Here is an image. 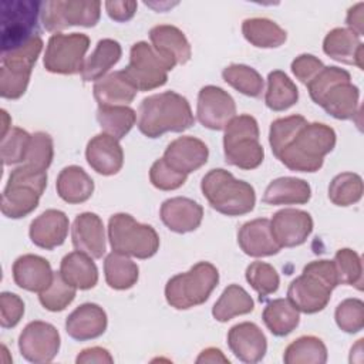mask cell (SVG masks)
<instances>
[{"instance_id": "f6af8a7d", "label": "cell", "mask_w": 364, "mask_h": 364, "mask_svg": "<svg viewBox=\"0 0 364 364\" xmlns=\"http://www.w3.org/2000/svg\"><path fill=\"white\" fill-rule=\"evenodd\" d=\"M307 124V119L303 115H290L284 118H277L270 124L269 131V144L272 146V152L277 156L296 136L303 125Z\"/></svg>"}, {"instance_id": "680465c9", "label": "cell", "mask_w": 364, "mask_h": 364, "mask_svg": "<svg viewBox=\"0 0 364 364\" xmlns=\"http://www.w3.org/2000/svg\"><path fill=\"white\" fill-rule=\"evenodd\" d=\"M364 3L360 1L354 6H351L347 11V17H346V23L348 26V28L351 31H354L357 36H363L364 33Z\"/></svg>"}, {"instance_id": "c3c4849f", "label": "cell", "mask_w": 364, "mask_h": 364, "mask_svg": "<svg viewBox=\"0 0 364 364\" xmlns=\"http://www.w3.org/2000/svg\"><path fill=\"white\" fill-rule=\"evenodd\" d=\"M351 81V75L347 70L336 67V65H328L324 68L307 84V90L310 94V98L316 102L320 104L323 97L331 90L334 85Z\"/></svg>"}, {"instance_id": "d4e9b609", "label": "cell", "mask_w": 364, "mask_h": 364, "mask_svg": "<svg viewBox=\"0 0 364 364\" xmlns=\"http://www.w3.org/2000/svg\"><path fill=\"white\" fill-rule=\"evenodd\" d=\"M237 243L243 253L252 257L273 256L282 249L273 239L270 220L266 218H259L243 223L237 232Z\"/></svg>"}, {"instance_id": "60d3db41", "label": "cell", "mask_w": 364, "mask_h": 364, "mask_svg": "<svg viewBox=\"0 0 364 364\" xmlns=\"http://www.w3.org/2000/svg\"><path fill=\"white\" fill-rule=\"evenodd\" d=\"M222 77L230 87L247 97L257 98L263 92L264 82L262 75L246 64H230L225 67Z\"/></svg>"}, {"instance_id": "7402d4cb", "label": "cell", "mask_w": 364, "mask_h": 364, "mask_svg": "<svg viewBox=\"0 0 364 364\" xmlns=\"http://www.w3.org/2000/svg\"><path fill=\"white\" fill-rule=\"evenodd\" d=\"M70 222L64 212L58 209H47L38 215L28 229L31 242L46 250L61 246L68 235Z\"/></svg>"}, {"instance_id": "83f0119b", "label": "cell", "mask_w": 364, "mask_h": 364, "mask_svg": "<svg viewBox=\"0 0 364 364\" xmlns=\"http://www.w3.org/2000/svg\"><path fill=\"white\" fill-rule=\"evenodd\" d=\"M92 91L98 105H128L138 92L122 70L109 73L95 81Z\"/></svg>"}, {"instance_id": "44dd1931", "label": "cell", "mask_w": 364, "mask_h": 364, "mask_svg": "<svg viewBox=\"0 0 364 364\" xmlns=\"http://www.w3.org/2000/svg\"><path fill=\"white\" fill-rule=\"evenodd\" d=\"M161 220L176 233H188L199 228L203 218V208L193 199L176 196L161 205Z\"/></svg>"}, {"instance_id": "ffe728a7", "label": "cell", "mask_w": 364, "mask_h": 364, "mask_svg": "<svg viewBox=\"0 0 364 364\" xmlns=\"http://www.w3.org/2000/svg\"><path fill=\"white\" fill-rule=\"evenodd\" d=\"M71 240L77 250L92 259H101L105 253V230L101 218L92 212L80 213L71 228Z\"/></svg>"}, {"instance_id": "cb8c5ba5", "label": "cell", "mask_w": 364, "mask_h": 364, "mask_svg": "<svg viewBox=\"0 0 364 364\" xmlns=\"http://www.w3.org/2000/svg\"><path fill=\"white\" fill-rule=\"evenodd\" d=\"M11 272L13 280L18 287L36 293L46 290L54 277V272L51 270L48 260L31 253L17 257L13 263Z\"/></svg>"}, {"instance_id": "bcb514c9", "label": "cell", "mask_w": 364, "mask_h": 364, "mask_svg": "<svg viewBox=\"0 0 364 364\" xmlns=\"http://www.w3.org/2000/svg\"><path fill=\"white\" fill-rule=\"evenodd\" d=\"M246 280L259 293L260 300L277 291L280 284L276 269L272 264L260 260L252 262L246 267Z\"/></svg>"}, {"instance_id": "816d5d0a", "label": "cell", "mask_w": 364, "mask_h": 364, "mask_svg": "<svg viewBox=\"0 0 364 364\" xmlns=\"http://www.w3.org/2000/svg\"><path fill=\"white\" fill-rule=\"evenodd\" d=\"M188 175L171 168L162 158L156 159L149 169L151 183L161 191H173L186 182Z\"/></svg>"}, {"instance_id": "9a60e30c", "label": "cell", "mask_w": 364, "mask_h": 364, "mask_svg": "<svg viewBox=\"0 0 364 364\" xmlns=\"http://www.w3.org/2000/svg\"><path fill=\"white\" fill-rule=\"evenodd\" d=\"M270 230L280 247L300 246L313 230V219L306 210L284 208L273 215Z\"/></svg>"}, {"instance_id": "4fadbf2b", "label": "cell", "mask_w": 364, "mask_h": 364, "mask_svg": "<svg viewBox=\"0 0 364 364\" xmlns=\"http://www.w3.org/2000/svg\"><path fill=\"white\" fill-rule=\"evenodd\" d=\"M60 333L53 324L34 320L30 321L20 333L18 350L30 363H50L60 350Z\"/></svg>"}, {"instance_id": "f5cc1de1", "label": "cell", "mask_w": 364, "mask_h": 364, "mask_svg": "<svg viewBox=\"0 0 364 364\" xmlns=\"http://www.w3.org/2000/svg\"><path fill=\"white\" fill-rule=\"evenodd\" d=\"M24 314V301L10 291L0 294V324L3 328H11L18 324Z\"/></svg>"}, {"instance_id": "1f68e13d", "label": "cell", "mask_w": 364, "mask_h": 364, "mask_svg": "<svg viewBox=\"0 0 364 364\" xmlns=\"http://www.w3.org/2000/svg\"><path fill=\"white\" fill-rule=\"evenodd\" d=\"M360 90L351 81L334 85L318 104L336 119H353L358 109Z\"/></svg>"}, {"instance_id": "7dc6e473", "label": "cell", "mask_w": 364, "mask_h": 364, "mask_svg": "<svg viewBox=\"0 0 364 364\" xmlns=\"http://www.w3.org/2000/svg\"><path fill=\"white\" fill-rule=\"evenodd\" d=\"M30 139L31 135L27 131L18 127H11L10 131L1 138L0 155L3 164L16 165L26 161Z\"/></svg>"}, {"instance_id": "91938a15", "label": "cell", "mask_w": 364, "mask_h": 364, "mask_svg": "<svg viewBox=\"0 0 364 364\" xmlns=\"http://www.w3.org/2000/svg\"><path fill=\"white\" fill-rule=\"evenodd\" d=\"M196 363L200 364V363H225V364H229V358L223 355V353L219 350V348H215V347H209V348H205L199 357L196 358Z\"/></svg>"}, {"instance_id": "94428289", "label": "cell", "mask_w": 364, "mask_h": 364, "mask_svg": "<svg viewBox=\"0 0 364 364\" xmlns=\"http://www.w3.org/2000/svg\"><path fill=\"white\" fill-rule=\"evenodd\" d=\"M11 128V118L9 117L6 109H1V138L10 131Z\"/></svg>"}, {"instance_id": "d6986e66", "label": "cell", "mask_w": 364, "mask_h": 364, "mask_svg": "<svg viewBox=\"0 0 364 364\" xmlns=\"http://www.w3.org/2000/svg\"><path fill=\"white\" fill-rule=\"evenodd\" d=\"M88 165L100 175H115L124 165V151L118 139L102 132L92 136L85 148Z\"/></svg>"}, {"instance_id": "7bdbcfd3", "label": "cell", "mask_w": 364, "mask_h": 364, "mask_svg": "<svg viewBox=\"0 0 364 364\" xmlns=\"http://www.w3.org/2000/svg\"><path fill=\"white\" fill-rule=\"evenodd\" d=\"M333 262L337 272L338 284L354 286L357 290L363 289V263L357 252L343 247L336 252Z\"/></svg>"}, {"instance_id": "d6a6232c", "label": "cell", "mask_w": 364, "mask_h": 364, "mask_svg": "<svg viewBox=\"0 0 364 364\" xmlns=\"http://www.w3.org/2000/svg\"><path fill=\"white\" fill-rule=\"evenodd\" d=\"M40 196L30 186L7 182L1 193V213L10 219L24 218L38 206Z\"/></svg>"}, {"instance_id": "9f6ffc18", "label": "cell", "mask_w": 364, "mask_h": 364, "mask_svg": "<svg viewBox=\"0 0 364 364\" xmlns=\"http://www.w3.org/2000/svg\"><path fill=\"white\" fill-rule=\"evenodd\" d=\"M108 16L115 20V21H128L129 18L134 17L138 3L136 1H114V0H108L104 3Z\"/></svg>"}, {"instance_id": "603a6c76", "label": "cell", "mask_w": 364, "mask_h": 364, "mask_svg": "<svg viewBox=\"0 0 364 364\" xmlns=\"http://www.w3.org/2000/svg\"><path fill=\"white\" fill-rule=\"evenodd\" d=\"M107 313L101 306L95 303H84L65 318V331L71 338L85 341L102 336L107 330Z\"/></svg>"}, {"instance_id": "6da1fadb", "label": "cell", "mask_w": 364, "mask_h": 364, "mask_svg": "<svg viewBox=\"0 0 364 364\" xmlns=\"http://www.w3.org/2000/svg\"><path fill=\"white\" fill-rule=\"evenodd\" d=\"M193 124L188 100L175 91L148 95L138 107V128L148 138H158L165 132H182Z\"/></svg>"}, {"instance_id": "b9f144b4", "label": "cell", "mask_w": 364, "mask_h": 364, "mask_svg": "<svg viewBox=\"0 0 364 364\" xmlns=\"http://www.w3.org/2000/svg\"><path fill=\"white\" fill-rule=\"evenodd\" d=\"M363 196V179L354 172L336 175L328 185V198L337 206H350Z\"/></svg>"}, {"instance_id": "ac0fdd59", "label": "cell", "mask_w": 364, "mask_h": 364, "mask_svg": "<svg viewBox=\"0 0 364 364\" xmlns=\"http://www.w3.org/2000/svg\"><path fill=\"white\" fill-rule=\"evenodd\" d=\"M228 346L236 358L249 364L260 361L267 351L266 336L250 321L235 324L229 330Z\"/></svg>"}, {"instance_id": "6f0895ef", "label": "cell", "mask_w": 364, "mask_h": 364, "mask_svg": "<svg viewBox=\"0 0 364 364\" xmlns=\"http://www.w3.org/2000/svg\"><path fill=\"white\" fill-rule=\"evenodd\" d=\"M75 363L77 364H111L114 363V358L112 355L109 354V351L107 348H102V347H90V348H85L82 350L77 358H75Z\"/></svg>"}, {"instance_id": "74e56055", "label": "cell", "mask_w": 364, "mask_h": 364, "mask_svg": "<svg viewBox=\"0 0 364 364\" xmlns=\"http://www.w3.org/2000/svg\"><path fill=\"white\" fill-rule=\"evenodd\" d=\"M105 282L111 289L127 290L132 287L139 276V269L129 256L111 252L104 260Z\"/></svg>"}, {"instance_id": "52a82bcc", "label": "cell", "mask_w": 364, "mask_h": 364, "mask_svg": "<svg viewBox=\"0 0 364 364\" xmlns=\"http://www.w3.org/2000/svg\"><path fill=\"white\" fill-rule=\"evenodd\" d=\"M112 252L136 259L152 257L159 249V236L151 225L136 222L128 213H115L108 220Z\"/></svg>"}, {"instance_id": "7a4b0ae2", "label": "cell", "mask_w": 364, "mask_h": 364, "mask_svg": "<svg viewBox=\"0 0 364 364\" xmlns=\"http://www.w3.org/2000/svg\"><path fill=\"white\" fill-rule=\"evenodd\" d=\"M336 139L330 125L307 122L276 158L290 171L316 172L323 166L324 156L336 146Z\"/></svg>"}, {"instance_id": "f907efd6", "label": "cell", "mask_w": 364, "mask_h": 364, "mask_svg": "<svg viewBox=\"0 0 364 364\" xmlns=\"http://www.w3.org/2000/svg\"><path fill=\"white\" fill-rule=\"evenodd\" d=\"M53 156H54L53 138L43 131L34 132L31 135L24 162L37 169L47 171L53 162Z\"/></svg>"}, {"instance_id": "f546056e", "label": "cell", "mask_w": 364, "mask_h": 364, "mask_svg": "<svg viewBox=\"0 0 364 364\" xmlns=\"http://www.w3.org/2000/svg\"><path fill=\"white\" fill-rule=\"evenodd\" d=\"M55 188L58 196L67 203H82L94 192V181L80 166L70 165L60 171Z\"/></svg>"}, {"instance_id": "ee69618b", "label": "cell", "mask_w": 364, "mask_h": 364, "mask_svg": "<svg viewBox=\"0 0 364 364\" xmlns=\"http://www.w3.org/2000/svg\"><path fill=\"white\" fill-rule=\"evenodd\" d=\"M77 289L67 283L60 272H54L51 284L38 293L41 306L48 311H61L75 299Z\"/></svg>"}, {"instance_id": "484cf974", "label": "cell", "mask_w": 364, "mask_h": 364, "mask_svg": "<svg viewBox=\"0 0 364 364\" xmlns=\"http://www.w3.org/2000/svg\"><path fill=\"white\" fill-rule=\"evenodd\" d=\"M323 51L333 60L357 65L364 70L363 65V43L350 28L336 27L330 30L323 40Z\"/></svg>"}, {"instance_id": "f1b7e54d", "label": "cell", "mask_w": 364, "mask_h": 364, "mask_svg": "<svg viewBox=\"0 0 364 364\" xmlns=\"http://www.w3.org/2000/svg\"><path fill=\"white\" fill-rule=\"evenodd\" d=\"M60 273L67 283L80 290L92 289L98 282V269L92 257L80 250L70 252L61 259Z\"/></svg>"}, {"instance_id": "f35d334b", "label": "cell", "mask_w": 364, "mask_h": 364, "mask_svg": "<svg viewBox=\"0 0 364 364\" xmlns=\"http://www.w3.org/2000/svg\"><path fill=\"white\" fill-rule=\"evenodd\" d=\"M97 121L105 134L119 141L135 125L136 114L128 105H98Z\"/></svg>"}, {"instance_id": "5b68a950", "label": "cell", "mask_w": 364, "mask_h": 364, "mask_svg": "<svg viewBox=\"0 0 364 364\" xmlns=\"http://www.w3.org/2000/svg\"><path fill=\"white\" fill-rule=\"evenodd\" d=\"M219 283V272L209 262H198L188 272L175 274L165 286L168 304L186 310L203 304Z\"/></svg>"}, {"instance_id": "4316f807", "label": "cell", "mask_w": 364, "mask_h": 364, "mask_svg": "<svg viewBox=\"0 0 364 364\" xmlns=\"http://www.w3.org/2000/svg\"><path fill=\"white\" fill-rule=\"evenodd\" d=\"M311 198V188L307 181L294 176H282L273 179L262 200L267 205H303Z\"/></svg>"}, {"instance_id": "db71d44e", "label": "cell", "mask_w": 364, "mask_h": 364, "mask_svg": "<svg viewBox=\"0 0 364 364\" xmlns=\"http://www.w3.org/2000/svg\"><path fill=\"white\" fill-rule=\"evenodd\" d=\"M11 183H21L26 186H30L36 189L40 195H43L46 186H47V171L37 169L31 165H20L16 169L10 172L9 181Z\"/></svg>"}, {"instance_id": "30bf717a", "label": "cell", "mask_w": 364, "mask_h": 364, "mask_svg": "<svg viewBox=\"0 0 364 364\" xmlns=\"http://www.w3.org/2000/svg\"><path fill=\"white\" fill-rule=\"evenodd\" d=\"M88 48L90 37L84 33H54L47 41L43 64L47 71L54 74L81 73Z\"/></svg>"}, {"instance_id": "e575fe53", "label": "cell", "mask_w": 364, "mask_h": 364, "mask_svg": "<svg viewBox=\"0 0 364 364\" xmlns=\"http://www.w3.org/2000/svg\"><path fill=\"white\" fill-rule=\"evenodd\" d=\"M262 318L273 336L290 334L300 323V311L287 299H274L263 310Z\"/></svg>"}, {"instance_id": "9c48e42d", "label": "cell", "mask_w": 364, "mask_h": 364, "mask_svg": "<svg viewBox=\"0 0 364 364\" xmlns=\"http://www.w3.org/2000/svg\"><path fill=\"white\" fill-rule=\"evenodd\" d=\"M41 6V1L34 0L1 1V53L17 48L38 36Z\"/></svg>"}, {"instance_id": "681fc988", "label": "cell", "mask_w": 364, "mask_h": 364, "mask_svg": "<svg viewBox=\"0 0 364 364\" xmlns=\"http://www.w3.org/2000/svg\"><path fill=\"white\" fill-rule=\"evenodd\" d=\"M337 326L346 333H358L364 327V303L360 299L343 300L334 311Z\"/></svg>"}, {"instance_id": "8fae6325", "label": "cell", "mask_w": 364, "mask_h": 364, "mask_svg": "<svg viewBox=\"0 0 364 364\" xmlns=\"http://www.w3.org/2000/svg\"><path fill=\"white\" fill-rule=\"evenodd\" d=\"M101 16L98 0H50L41 6V23L47 31L58 33L70 26L92 27Z\"/></svg>"}, {"instance_id": "ba28073f", "label": "cell", "mask_w": 364, "mask_h": 364, "mask_svg": "<svg viewBox=\"0 0 364 364\" xmlns=\"http://www.w3.org/2000/svg\"><path fill=\"white\" fill-rule=\"evenodd\" d=\"M40 36L33 37L23 46L1 53L0 67V95L7 100L20 98L30 81L33 67L43 50Z\"/></svg>"}, {"instance_id": "ab89813d", "label": "cell", "mask_w": 364, "mask_h": 364, "mask_svg": "<svg viewBox=\"0 0 364 364\" xmlns=\"http://www.w3.org/2000/svg\"><path fill=\"white\" fill-rule=\"evenodd\" d=\"M286 364H324L327 348L316 336H301L291 341L283 354Z\"/></svg>"}, {"instance_id": "836d02e7", "label": "cell", "mask_w": 364, "mask_h": 364, "mask_svg": "<svg viewBox=\"0 0 364 364\" xmlns=\"http://www.w3.org/2000/svg\"><path fill=\"white\" fill-rule=\"evenodd\" d=\"M242 33L252 46L259 48L279 47L287 38L286 30L266 17H250L243 20Z\"/></svg>"}, {"instance_id": "4dcf8cb0", "label": "cell", "mask_w": 364, "mask_h": 364, "mask_svg": "<svg viewBox=\"0 0 364 364\" xmlns=\"http://www.w3.org/2000/svg\"><path fill=\"white\" fill-rule=\"evenodd\" d=\"M122 54L121 44L112 38H102L97 43L95 50L84 61L81 70L82 81H98L105 77L112 65H115Z\"/></svg>"}, {"instance_id": "3957f363", "label": "cell", "mask_w": 364, "mask_h": 364, "mask_svg": "<svg viewBox=\"0 0 364 364\" xmlns=\"http://www.w3.org/2000/svg\"><path fill=\"white\" fill-rule=\"evenodd\" d=\"M338 286L333 260H313L303 267L299 277L290 282L287 300L301 313L321 311L330 301L331 291Z\"/></svg>"}, {"instance_id": "5bb4252c", "label": "cell", "mask_w": 364, "mask_h": 364, "mask_svg": "<svg viewBox=\"0 0 364 364\" xmlns=\"http://www.w3.org/2000/svg\"><path fill=\"white\" fill-rule=\"evenodd\" d=\"M196 117L198 121L209 129H225L228 122L236 117L235 100L220 87L205 85L198 94Z\"/></svg>"}, {"instance_id": "11a10c76", "label": "cell", "mask_w": 364, "mask_h": 364, "mask_svg": "<svg viewBox=\"0 0 364 364\" xmlns=\"http://www.w3.org/2000/svg\"><path fill=\"white\" fill-rule=\"evenodd\" d=\"M290 68L294 77L307 85L324 68V64L313 54H300L291 61Z\"/></svg>"}, {"instance_id": "7c38bea8", "label": "cell", "mask_w": 364, "mask_h": 364, "mask_svg": "<svg viewBox=\"0 0 364 364\" xmlns=\"http://www.w3.org/2000/svg\"><path fill=\"white\" fill-rule=\"evenodd\" d=\"M122 71L138 91H151L166 82L168 71H171V68L156 54L151 44L138 41L132 44L129 63Z\"/></svg>"}, {"instance_id": "2e32d148", "label": "cell", "mask_w": 364, "mask_h": 364, "mask_svg": "<svg viewBox=\"0 0 364 364\" xmlns=\"http://www.w3.org/2000/svg\"><path fill=\"white\" fill-rule=\"evenodd\" d=\"M149 38L152 48L171 70L176 64H185L191 60V44L178 27L172 24L154 26L149 30Z\"/></svg>"}, {"instance_id": "8992f818", "label": "cell", "mask_w": 364, "mask_h": 364, "mask_svg": "<svg viewBox=\"0 0 364 364\" xmlns=\"http://www.w3.org/2000/svg\"><path fill=\"white\" fill-rule=\"evenodd\" d=\"M225 161L240 169H255L264 159V149L259 142V125L255 117L242 114L233 117L225 127Z\"/></svg>"}, {"instance_id": "e0dca14e", "label": "cell", "mask_w": 364, "mask_h": 364, "mask_svg": "<svg viewBox=\"0 0 364 364\" xmlns=\"http://www.w3.org/2000/svg\"><path fill=\"white\" fill-rule=\"evenodd\" d=\"M209 149L199 138L185 135L173 139L165 149L162 159L175 171L191 173L208 161Z\"/></svg>"}, {"instance_id": "d590c367", "label": "cell", "mask_w": 364, "mask_h": 364, "mask_svg": "<svg viewBox=\"0 0 364 364\" xmlns=\"http://www.w3.org/2000/svg\"><path fill=\"white\" fill-rule=\"evenodd\" d=\"M255 301L252 296L239 284H229L218 301L213 304L212 316L220 321H229L230 318L253 311Z\"/></svg>"}, {"instance_id": "8d00e7d4", "label": "cell", "mask_w": 364, "mask_h": 364, "mask_svg": "<svg viewBox=\"0 0 364 364\" xmlns=\"http://www.w3.org/2000/svg\"><path fill=\"white\" fill-rule=\"evenodd\" d=\"M299 100L296 84L280 70H274L267 75V88L264 92V104L272 111H286Z\"/></svg>"}, {"instance_id": "277c9868", "label": "cell", "mask_w": 364, "mask_h": 364, "mask_svg": "<svg viewBox=\"0 0 364 364\" xmlns=\"http://www.w3.org/2000/svg\"><path fill=\"white\" fill-rule=\"evenodd\" d=\"M200 189L209 205L226 216L246 215L256 203L253 186L222 168L210 169L202 178Z\"/></svg>"}]
</instances>
